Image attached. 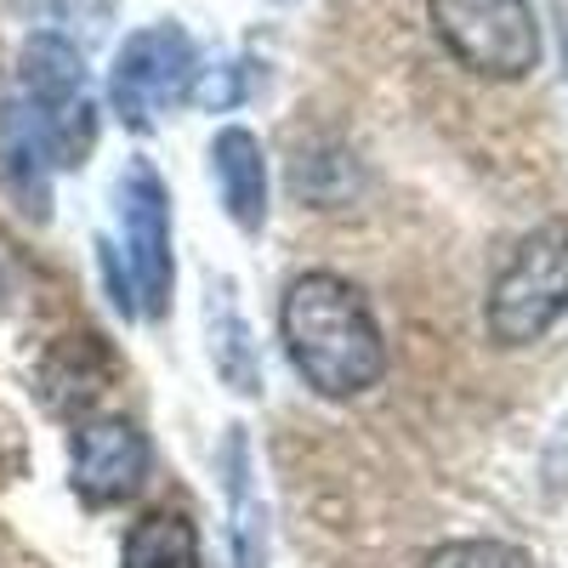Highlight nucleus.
Instances as JSON below:
<instances>
[{
  "instance_id": "nucleus-1",
  "label": "nucleus",
  "mask_w": 568,
  "mask_h": 568,
  "mask_svg": "<svg viewBox=\"0 0 568 568\" xmlns=\"http://www.w3.org/2000/svg\"><path fill=\"white\" fill-rule=\"evenodd\" d=\"M284 358L318 398H358L382 382L387 342L358 284L342 273H296L278 296Z\"/></svg>"
},
{
  "instance_id": "nucleus-2",
  "label": "nucleus",
  "mask_w": 568,
  "mask_h": 568,
  "mask_svg": "<svg viewBox=\"0 0 568 568\" xmlns=\"http://www.w3.org/2000/svg\"><path fill=\"white\" fill-rule=\"evenodd\" d=\"M109 296L120 313L165 318L171 313V284H176V256H171V194L149 160H131L114 182V240L98 245Z\"/></svg>"
},
{
  "instance_id": "nucleus-3",
  "label": "nucleus",
  "mask_w": 568,
  "mask_h": 568,
  "mask_svg": "<svg viewBox=\"0 0 568 568\" xmlns=\"http://www.w3.org/2000/svg\"><path fill=\"white\" fill-rule=\"evenodd\" d=\"M562 313H568V222L557 216L506 256V267L489 284L484 318L500 347H529Z\"/></svg>"
},
{
  "instance_id": "nucleus-4",
  "label": "nucleus",
  "mask_w": 568,
  "mask_h": 568,
  "mask_svg": "<svg viewBox=\"0 0 568 568\" xmlns=\"http://www.w3.org/2000/svg\"><path fill=\"white\" fill-rule=\"evenodd\" d=\"M449 58L484 80H524L540 63V23L529 0H426Z\"/></svg>"
},
{
  "instance_id": "nucleus-5",
  "label": "nucleus",
  "mask_w": 568,
  "mask_h": 568,
  "mask_svg": "<svg viewBox=\"0 0 568 568\" xmlns=\"http://www.w3.org/2000/svg\"><path fill=\"white\" fill-rule=\"evenodd\" d=\"M194 74H200V52L187 29L176 23L136 29L109 69V109L120 114V125L149 131L182 91H194Z\"/></svg>"
},
{
  "instance_id": "nucleus-6",
  "label": "nucleus",
  "mask_w": 568,
  "mask_h": 568,
  "mask_svg": "<svg viewBox=\"0 0 568 568\" xmlns=\"http://www.w3.org/2000/svg\"><path fill=\"white\" fill-rule=\"evenodd\" d=\"M69 478L85 506H120L149 478V444L131 415H91L69 444Z\"/></svg>"
},
{
  "instance_id": "nucleus-7",
  "label": "nucleus",
  "mask_w": 568,
  "mask_h": 568,
  "mask_svg": "<svg viewBox=\"0 0 568 568\" xmlns=\"http://www.w3.org/2000/svg\"><path fill=\"white\" fill-rule=\"evenodd\" d=\"M211 171H216V194L222 211L240 233H262L267 222V160L262 142L245 125H222L211 142Z\"/></svg>"
},
{
  "instance_id": "nucleus-8",
  "label": "nucleus",
  "mask_w": 568,
  "mask_h": 568,
  "mask_svg": "<svg viewBox=\"0 0 568 568\" xmlns=\"http://www.w3.org/2000/svg\"><path fill=\"white\" fill-rule=\"evenodd\" d=\"M222 478H227V546L233 568H267V500L256 489V466H251V438L245 426H233L222 444Z\"/></svg>"
},
{
  "instance_id": "nucleus-9",
  "label": "nucleus",
  "mask_w": 568,
  "mask_h": 568,
  "mask_svg": "<svg viewBox=\"0 0 568 568\" xmlns=\"http://www.w3.org/2000/svg\"><path fill=\"white\" fill-rule=\"evenodd\" d=\"M205 342H211V364L216 375L233 387L256 398L262 393V364H256V347H251V324L240 313V291L227 278H211L205 284Z\"/></svg>"
},
{
  "instance_id": "nucleus-10",
  "label": "nucleus",
  "mask_w": 568,
  "mask_h": 568,
  "mask_svg": "<svg viewBox=\"0 0 568 568\" xmlns=\"http://www.w3.org/2000/svg\"><path fill=\"white\" fill-rule=\"evenodd\" d=\"M120 568H200V529L187 511H149L131 524Z\"/></svg>"
},
{
  "instance_id": "nucleus-11",
  "label": "nucleus",
  "mask_w": 568,
  "mask_h": 568,
  "mask_svg": "<svg viewBox=\"0 0 568 568\" xmlns=\"http://www.w3.org/2000/svg\"><path fill=\"white\" fill-rule=\"evenodd\" d=\"M420 568H535V562L506 540H455V546H438Z\"/></svg>"
},
{
  "instance_id": "nucleus-12",
  "label": "nucleus",
  "mask_w": 568,
  "mask_h": 568,
  "mask_svg": "<svg viewBox=\"0 0 568 568\" xmlns=\"http://www.w3.org/2000/svg\"><path fill=\"white\" fill-rule=\"evenodd\" d=\"M245 91H251V74H245V63H222V69H205V74H194V98L205 103V109H233V103H245Z\"/></svg>"
}]
</instances>
